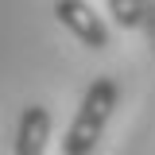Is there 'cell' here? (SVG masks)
I'll return each instance as SVG.
<instances>
[{
    "mask_svg": "<svg viewBox=\"0 0 155 155\" xmlns=\"http://www.w3.org/2000/svg\"><path fill=\"white\" fill-rule=\"evenodd\" d=\"M116 101H120V85L113 78H97L93 85L85 89L81 105L74 113V124L66 128V140H62V155H93L97 140L105 136V124L113 116Z\"/></svg>",
    "mask_w": 155,
    "mask_h": 155,
    "instance_id": "obj_1",
    "label": "cell"
},
{
    "mask_svg": "<svg viewBox=\"0 0 155 155\" xmlns=\"http://www.w3.org/2000/svg\"><path fill=\"white\" fill-rule=\"evenodd\" d=\"M54 19L70 35H78V43H85L89 51H105L109 39H113L109 35V23L97 16L85 0H54Z\"/></svg>",
    "mask_w": 155,
    "mask_h": 155,
    "instance_id": "obj_2",
    "label": "cell"
},
{
    "mask_svg": "<svg viewBox=\"0 0 155 155\" xmlns=\"http://www.w3.org/2000/svg\"><path fill=\"white\" fill-rule=\"evenodd\" d=\"M51 140V113L43 105H27L16 128V155H43Z\"/></svg>",
    "mask_w": 155,
    "mask_h": 155,
    "instance_id": "obj_3",
    "label": "cell"
},
{
    "mask_svg": "<svg viewBox=\"0 0 155 155\" xmlns=\"http://www.w3.org/2000/svg\"><path fill=\"white\" fill-rule=\"evenodd\" d=\"M109 4V16H113L116 27L132 31V27H143L147 16H151V4L147 0H105Z\"/></svg>",
    "mask_w": 155,
    "mask_h": 155,
    "instance_id": "obj_4",
    "label": "cell"
}]
</instances>
